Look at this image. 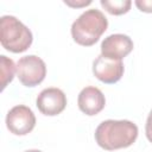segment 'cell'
<instances>
[{
  "mask_svg": "<svg viewBox=\"0 0 152 152\" xmlns=\"http://www.w3.org/2000/svg\"><path fill=\"white\" fill-rule=\"evenodd\" d=\"M138 126L129 120H106L95 129V140L107 151L126 148L138 138Z\"/></svg>",
  "mask_w": 152,
  "mask_h": 152,
  "instance_id": "cell-1",
  "label": "cell"
},
{
  "mask_svg": "<svg viewBox=\"0 0 152 152\" xmlns=\"http://www.w3.org/2000/svg\"><path fill=\"white\" fill-rule=\"evenodd\" d=\"M108 27L106 15L96 8L84 11L71 25L74 40L83 46L94 45Z\"/></svg>",
  "mask_w": 152,
  "mask_h": 152,
  "instance_id": "cell-2",
  "label": "cell"
},
{
  "mask_svg": "<svg viewBox=\"0 0 152 152\" xmlns=\"http://www.w3.org/2000/svg\"><path fill=\"white\" fill-rule=\"evenodd\" d=\"M33 40L31 30L14 15H2L0 19V42L7 51L20 53L26 51Z\"/></svg>",
  "mask_w": 152,
  "mask_h": 152,
  "instance_id": "cell-3",
  "label": "cell"
},
{
  "mask_svg": "<svg viewBox=\"0 0 152 152\" xmlns=\"http://www.w3.org/2000/svg\"><path fill=\"white\" fill-rule=\"evenodd\" d=\"M17 76L25 87H36L44 81L46 65L36 55L24 56L17 63Z\"/></svg>",
  "mask_w": 152,
  "mask_h": 152,
  "instance_id": "cell-4",
  "label": "cell"
},
{
  "mask_svg": "<svg viewBox=\"0 0 152 152\" xmlns=\"http://www.w3.org/2000/svg\"><path fill=\"white\" fill-rule=\"evenodd\" d=\"M6 126L15 135H25L36 126V116L32 109L24 104L14 106L6 115Z\"/></svg>",
  "mask_w": 152,
  "mask_h": 152,
  "instance_id": "cell-5",
  "label": "cell"
},
{
  "mask_svg": "<svg viewBox=\"0 0 152 152\" xmlns=\"http://www.w3.org/2000/svg\"><path fill=\"white\" fill-rule=\"evenodd\" d=\"M36 106L42 114L55 116L62 113L66 107V96L59 88H46L37 96Z\"/></svg>",
  "mask_w": 152,
  "mask_h": 152,
  "instance_id": "cell-6",
  "label": "cell"
},
{
  "mask_svg": "<svg viewBox=\"0 0 152 152\" xmlns=\"http://www.w3.org/2000/svg\"><path fill=\"white\" fill-rule=\"evenodd\" d=\"M124 71L125 66L122 61L112 59L100 55L93 62V74L97 80L106 84L116 83L122 77Z\"/></svg>",
  "mask_w": 152,
  "mask_h": 152,
  "instance_id": "cell-7",
  "label": "cell"
},
{
  "mask_svg": "<svg viewBox=\"0 0 152 152\" xmlns=\"http://www.w3.org/2000/svg\"><path fill=\"white\" fill-rule=\"evenodd\" d=\"M133 40L124 33H114L106 37L101 43V55L112 59L121 61L133 50Z\"/></svg>",
  "mask_w": 152,
  "mask_h": 152,
  "instance_id": "cell-8",
  "label": "cell"
},
{
  "mask_svg": "<svg viewBox=\"0 0 152 152\" xmlns=\"http://www.w3.org/2000/svg\"><path fill=\"white\" fill-rule=\"evenodd\" d=\"M77 103L82 113L91 116V115L99 114L104 108L106 99L99 88L89 86V87L83 88L80 91Z\"/></svg>",
  "mask_w": 152,
  "mask_h": 152,
  "instance_id": "cell-9",
  "label": "cell"
},
{
  "mask_svg": "<svg viewBox=\"0 0 152 152\" xmlns=\"http://www.w3.org/2000/svg\"><path fill=\"white\" fill-rule=\"evenodd\" d=\"M17 71V65L14 62L6 57L5 55L0 56V76H1V90H4L8 83L12 82L14 72Z\"/></svg>",
  "mask_w": 152,
  "mask_h": 152,
  "instance_id": "cell-10",
  "label": "cell"
},
{
  "mask_svg": "<svg viewBox=\"0 0 152 152\" xmlns=\"http://www.w3.org/2000/svg\"><path fill=\"white\" fill-rule=\"evenodd\" d=\"M101 6L113 15H121L129 11L132 1L131 0H101Z\"/></svg>",
  "mask_w": 152,
  "mask_h": 152,
  "instance_id": "cell-11",
  "label": "cell"
},
{
  "mask_svg": "<svg viewBox=\"0 0 152 152\" xmlns=\"http://www.w3.org/2000/svg\"><path fill=\"white\" fill-rule=\"evenodd\" d=\"M134 4L141 12L152 13V0H137Z\"/></svg>",
  "mask_w": 152,
  "mask_h": 152,
  "instance_id": "cell-12",
  "label": "cell"
},
{
  "mask_svg": "<svg viewBox=\"0 0 152 152\" xmlns=\"http://www.w3.org/2000/svg\"><path fill=\"white\" fill-rule=\"evenodd\" d=\"M145 133H146V138L148 139V141L152 142V109L148 113V116H147V120H146Z\"/></svg>",
  "mask_w": 152,
  "mask_h": 152,
  "instance_id": "cell-13",
  "label": "cell"
},
{
  "mask_svg": "<svg viewBox=\"0 0 152 152\" xmlns=\"http://www.w3.org/2000/svg\"><path fill=\"white\" fill-rule=\"evenodd\" d=\"M64 4L70 7H84L91 4V0H64Z\"/></svg>",
  "mask_w": 152,
  "mask_h": 152,
  "instance_id": "cell-14",
  "label": "cell"
},
{
  "mask_svg": "<svg viewBox=\"0 0 152 152\" xmlns=\"http://www.w3.org/2000/svg\"><path fill=\"white\" fill-rule=\"evenodd\" d=\"M24 152H42L40 150H27V151H24Z\"/></svg>",
  "mask_w": 152,
  "mask_h": 152,
  "instance_id": "cell-15",
  "label": "cell"
}]
</instances>
